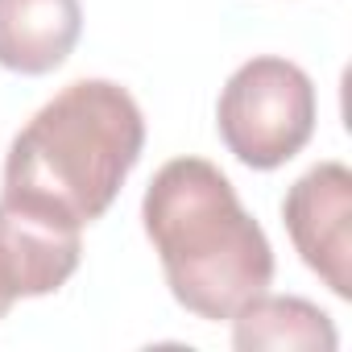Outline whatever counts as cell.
<instances>
[{
    "mask_svg": "<svg viewBox=\"0 0 352 352\" xmlns=\"http://www.w3.org/2000/svg\"><path fill=\"white\" fill-rule=\"evenodd\" d=\"M145 120L137 100L108 79L63 87L13 141L5 199L58 224H96L141 162Z\"/></svg>",
    "mask_w": 352,
    "mask_h": 352,
    "instance_id": "1",
    "label": "cell"
},
{
    "mask_svg": "<svg viewBox=\"0 0 352 352\" xmlns=\"http://www.w3.org/2000/svg\"><path fill=\"white\" fill-rule=\"evenodd\" d=\"M170 294L199 319H232L270 290L274 249L232 183L204 157L166 162L141 204Z\"/></svg>",
    "mask_w": 352,
    "mask_h": 352,
    "instance_id": "2",
    "label": "cell"
},
{
    "mask_svg": "<svg viewBox=\"0 0 352 352\" xmlns=\"http://www.w3.org/2000/svg\"><path fill=\"white\" fill-rule=\"evenodd\" d=\"M83 34L79 0H0V67L17 75L58 71Z\"/></svg>",
    "mask_w": 352,
    "mask_h": 352,
    "instance_id": "6",
    "label": "cell"
},
{
    "mask_svg": "<svg viewBox=\"0 0 352 352\" xmlns=\"http://www.w3.org/2000/svg\"><path fill=\"white\" fill-rule=\"evenodd\" d=\"M79 228L0 195V319L17 298H42L79 270Z\"/></svg>",
    "mask_w": 352,
    "mask_h": 352,
    "instance_id": "5",
    "label": "cell"
},
{
    "mask_svg": "<svg viewBox=\"0 0 352 352\" xmlns=\"http://www.w3.org/2000/svg\"><path fill=\"white\" fill-rule=\"evenodd\" d=\"M286 232L302 261L331 286V294L352 298V174L340 162H319L290 187L282 204Z\"/></svg>",
    "mask_w": 352,
    "mask_h": 352,
    "instance_id": "4",
    "label": "cell"
},
{
    "mask_svg": "<svg viewBox=\"0 0 352 352\" xmlns=\"http://www.w3.org/2000/svg\"><path fill=\"white\" fill-rule=\"evenodd\" d=\"M232 344L241 352L257 348H336L331 319L307 302V298H282V294H257L232 315Z\"/></svg>",
    "mask_w": 352,
    "mask_h": 352,
    "instance_id": "7",
    "label": "cell"
},
{
    "mask_svg": "<svg viewBox=\"0 0 352 352\" xmlns=\"http://www.w3.org/2000/svg\"><path fill=\"white\" fill-rule=\"evenodd\" d=\"M216 124L236 162L278 170L315 133V87L286 58H253L228 79Z\"/></svg>",
    "mask_w": 352,
    "mask_h": 352,
    "instance_id": "3",
    "label": "cell"
}]
</instances>
